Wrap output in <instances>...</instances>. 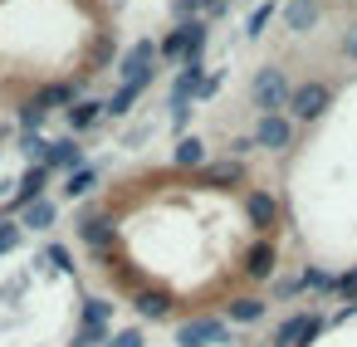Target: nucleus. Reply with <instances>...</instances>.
I'll return each instance as SVG.
<instances>
[{
  "mask_svg": "<svg viewBox=\"0 0 357 347\" xmlns=\"http://www.w3.org/2000/svg\"><path fill=\"white\" fill-rule=\"evenodd\" d=\"M108 347H142V332H137V327H123V332L108 337Z\"/></svg>",
  "mask_w": 357,
  "mask_h": 347,
  "instance_id": "nucleus-30",
  "label": "nucleus"
},
{
  "mask_svg": "<svg viewBox=\"0 0 357 347\" xmlns=\"http://www.w3.org/2000/svg\"><path fill=\"white\" fill-rule=\"evenodd\" d=\"M167 308H172V298H167L162 288H147V293H137V313H142V318H167Z\"/></svg>",
  "mask_w": 357,
  "mask_h": 347,
  "instance_id": "nucleus-22",
  "label": "nucleus"
},
{
  "mask_svg": "<svg viewBox=\"0 0 357 347\" xmlns=\"http://www.w3.org/2000/svg\"><path fill=\"white\" fill-rule=\"evenodd\" d=\"M79 235L93 245V249H108V240H113V225L103 220V215H84V225H79Z\"/></svg>",
  "mask_w": 357,
  "mask_h": 347,
  "instance_id": "nucleus-19",
  "label": "nucleus"
},
{
  "mask_svg": "<svg viewBox=\"0 0 357 347\" xmlns=\"http://www.w3.org/2000/svg\"><path fill=\"white\" fill-rule=\"evenodd\" d=\"M274 264H279L274 245H269V240H255L250 254H245V274H250L255 284H264V279H274Z\"/></svg>",
  "mask_w": 357,
  "mask_h": 347,
  "instance_id": "nucleus-10",
  "label": "nucleus"
},
{
  "mask_svg": "<svg viewBox=\"0 0 357 347\" xmlns=\"http://www.w3.org/2000/svg\"><path fill=\"white\" fill-rule=\"evenodd\" d=\"M211 88H215V79H206L201 64H181V74H176V84H172V123L181 128L186 113H191L186 103H191V98H206Z\"/></svg>",
  "mask_w": 357,
  "mask_h": 347,
  "instance_id": "nucleus-2",
  "label": "nucleus"
},
{
  "mask_svg": "<svg viewBox=\"0 0 357 347\" xmlns=\"http://www.w3.org/2000/svg\"><path fill=\"white\" fill-rule=\"evenodd\" d=\"M20 147H25L30 167H45V162H50V147H54V142H45L40 132H25V137H20Z\"/></svg>",
  "mask_w": 357,
  "mask_h": 347,
  "instance_id": "nucleus-25",
  "label": "nucleus"
},
{
  "mask_svg": "<svg viewBox=\"0 0 357 347\" xmlns=\"http://www.w3.org/2000/svg\"><path fill=\"white\" fill-rule=\"evenodd\" d=\"M45 259H50V264H54V269H64V274H69V269H74V254H69V249H64V245H50V249H45Z\"/></svg>",
  "mask_w": 357,
  "mask_h": 347,
  "instance_id": "nucleus-29",
  "label": "nucleus"
},
{
  "mask_svg": "<svg viewBox=\"0 0 357 347\" xmlns=\"http://www.w3.org/2000/svg\"><path fill=\"white\" fill-rule=\"evenodd\" d=\"M342 54H347V59H357V25L342 35Z\"/></svg>",
  "mask_w": 357,
  "mask_h": 347,
  "instance_id": "nucleus-32",
  "label": "nucleus"
},
{
  "mask_svg": "<svg viewBox=\"0 0 357 347\" xmlns=\"http://www.w3.org/2000/svg\"><path fill=\"white\" fill-rule=\"evenodd\" d=\"M337 293H342V298H347V303L357 308V269H347V274L337 279Z\"/></svg>",
  "mask_w": 357,
  "mask_h": 347,
  "instance_id": "nucleus-31",
  "label": "nucleus"
},
{
  "mask_svg": "<svg viewBox=\"0 0 357 347\" xmlns=\"http://www.w3.org/2000/svg\"><path fill=\"white\" fill-rule=\"evenodd\" d=\"M328 103H333V88H328V84H318V79H308V84H298V88H294L289 113H294L298 123H313V118H323V113H328Z\"/></svg>",
  "mask_w": 357,
  "mask_h": 347,
  "instance_id": "nucleus-3",
  "label": "nucleus"
},
{
  "mask_svg": "<svg viewBox=\"0 0 357 347\" xmlns=\"http://www.w3.org/2000/svg\"><path fill=\"white\" fill-rule=\"evenodd\" d=\"M298 288H313V293H333V288H337V279H333L328 269H313V264H308V269L298 274Z\"/></svg>",
  "mask_w": 357,
  "mask_h": 347,
  "instance_id": "nucleus-24",
  "label": "nucleus"
},
{
  "mask_svg": "<svg viewBox=\"0 0 357 347\" xmlns=\"http://www.w3.org/2000/svg\"><path fill=\"white\" fill-rule=\"evenodd\" d=\"M45 186H50V167H30V171L20 176V191H15V210H25V206L45 201Z\"/></svg>",
  "mask_w": 357,
  "mask_h": 347,
  "instance_id": "nucleus-12",
  "label": "nucleus"
},
{
  "mask_svg": "<svg viewBox=\"0 0 357 347\" xmlns=\"http://www.w3.org/2000/svg\"><path fill=\"white\" fill-rule=\"evenodd\" d=\"M20 225H30V230H50V225H54V201L45 196V201L25 206V210H20Z\"/></svg>",
  "mask_w": 357,
  "mask_h": 347,
  "instance_id": "nucleus-18",
  "label": "nucleus"
},
{
  "mask_svg": "<svg viewBox=\"0 0 357 347\" xmlns=\"http://www.w3.org/2000/svg\"><path fill=\"white\" fill-rule=\"evenodd\" d=\"M172 162H176V167H201V171H206V142H201V137H181L176 152H172Z\"/></svg>",
  "mask_w": 357,
  "mask_h": 347,
  "instance_id": "nucleus-17",
  "label": "nucleus"
},
{
  "mask_svg": "<svg viewBox=\"0 0 357 347\" xmlns=\"http://www.w3.org/2000/svg\"><path fill=\"white\" fill-rule=\"evenodd\" d=\"M250 98H255V108H259V118H264V113H279V108H289V98H294V84H289V74H284L279 64H264V69L250 79Z\"/></svg>",
  "mask_w": 357,
  "mask_h": 347,
  "instance_id": "nucleus-1",
  "label": "nucleus"
},
{
  "mask_svg": "<svg viewBox=\"0 0 357 347\" xmlns=\"http://www.w3.org/2000/svg\"><path fill=\"white\" fill-rule=\"evenodd\" d=\"M225 318H230V323H259V318H264V298H255V293L230 298V303H225Z\"/></svg>",
  "mask_w": 357,
  "mask_h": 347,
  "instance_id": "nucleus-15",
  "label": "nucleus"
},
{
  "mask_svg": "<svg viewBox=\"0 0 357 347\" xmlns=\"http://www.w3.org/2000/svg\"><path fill=\"white\" fill-rule=\"evenodd\" d=\"M230 152H235V157H245V152H255V137H235V142H230Z\"/></svg>",
  "mask_w": 357,
  "mask_h": 347,
  "instance_id": "nucleus-33",
  "label": "nucleus"
},
{
  "mask_svg": "<svg viewBox=\"0 0 357 347\" xmlns=\"http://www.w3.org/2000/svg\"><path fill=\"white\" fill-rule=\"evenodd\" d=\"M274 10H279L274 0H264V6H255V10H250V25H245V35H250V40H259V35H264V25L274 20Z\"/></svg>",
  "mask_w": 357,
  "mask_h": 347,
  "instance_id": "nucleus-26",
  "label": "nucleus"
},
{
  "mask_svg": "<svg viewBox=\"0 0 357 347\" xmlns=\"http://www.w3.org/2000/svg\"><path fill=\"white\" fill-rule=\"evenodd\" d=\"M137 98H142V84H118V93L108 98V113H113V118H123Z\"/></svg>",
  "mask_w": 357,
  "mask_h": 347,
  "instance_id": "nucleus-23",
  "label": "nucleus"
},
{
  "mask_svg": "<svg viewBox=\"0 0 357 347\" xmlns=\"http://www.w3.org/2000/svg\"><path fill=\"white\" fill-rule=\"evenodd\" d=\"M20 245V225L15 220H6V215H0V254H10Z\"/></svg>",
  "mask_w": 357,
  "mask_h": 347,
  "instance_id": "nucleus-27",
  "label": "nucleus"
},
{
  "mask_svg": "<svg viewBox=\"0 0 357 347\" xmlns=\"http://www.w3.org/2000/svg\"><path fill=\"white\" fill-rule=\"evenodd\" d=\"M45 167H50V171H54V167L79 171V167H89V162H84V147H79L74 137H64V142H54V147H50V162H45Z\"/></svg>",
  "mask_w": 357,
  "mask_h": 347,
  "instance_id": "nucleus-13",
  "label": "nucleus"
},
{
  "mask_svg": "<svg viewBox=\"0 0 357 347\" xmlns=\"http://www.w3.org/2000/svg\"><path fill=\"white\" fill-rule=\"evenodd\" d=\"M245 215H250V225L264 235V230H274V220H279V201H274L269 191H250V196H245Z\"/></svg>",
  "mask_w": 357,
  "mask_h": 347,
  "instance_id": "nucleus-9",
  "label": "nucleus"
},
{
  "mask_svg": "<svg viewBox=\"0 0 357 347\" xmlns=\"http://www.w3.org/2000/svg\"><path fill=\"white\" fill-rule=\"evenodd\" d=\"M35 103L50 113V108H64V103H74V84H45L40 93H35Z\"/></svg>",
  "mask_w": 357,
  "mask_h": 347,
  "instance_id": "nucleus-20",
  "label": "nucleus"
},
{
  "mask_svg": "<svg viewBox=\"0 0 357 347\" xmlns=\"http://www.w3.org/2000/svg\"><path fill=\"white\" fill-rule=\"evenodd\" d=\"M211 186H240L245 181V167H240V157H225V162H206V171H201Z\"/></svg>",
  "mask_w": 357,
  "mask_h": 347,
  "instance_id": "nucleus-14",
  "label": "nucleus"
},
{
  "mask_svg": "<svg viewBox=\"0 0 357 347\" xmlns=\"http://www.w3.org/2000/svg\"><path fill=\"white\" fill-rule=\"evenodd\" d=\"M250 137H255V147H259V152H284V147L294 142V123H289L284 113H264V118L255 123V132H250Z\"/></svg>",
  "mask_w": 357,
  "mask_h": 347,
  "instance_id": "nucleus-6",
  "label": "nucleus"
},
{
  "mask_svg": "<svg viewBox=\"0 0 357 347\" xmlns=\"http://www.w3.org/2000/svg\"><path fill=\"white\" fill-rule=\"evenodd\" d=\"M318 15H323L318 0H289V6H284V25H289L294 35H308V30L318 25Z\"/></svg>",
  "mask_w": 357,
  "mask_h": 347,
  "instance_id": "nucleus-11",
  "label": "nucleus"
},
{
  "mask_svg": "<svg viewBox=\"0 0 357 347\" xmlns=\"http://www.w3.org/2000/svg\"><path fill=\"white\" fill-rule=\"evenodd\" d=\"M318 332H323V318H318V313H294V318L279 323L274 342H279V347H308Z\"/></svg>",
  "mask_w": 357,
  "mask_h": 347,
  "instance_id": "nucleus-7",
  "label": "nucleus"
},
{
  "mask_svg": "<svg viewBox=\"0 0 357 347\" xmlns=\"http://www.w3.org/2000/svg\"><path fill=\"white\" fill-rule=\"evenodd\" d=\"M40 123H45V108H40V103H25V108H20V128H25V132H40Z\"/></svg>",
  "mask_w": 357,
  "mask_h": 347,
  "instance_id": "nucleus-28",
  "label": "nucleus"
},
{
  "mask_svg": "<svg viewBox=\"0 0 357 347\" xmlns=\"http://www.w3.org/2000/svg\"><path fill=\"white\" fill-rule=\"evenodd\" d=\"M108 318H113V303L89 298V303H84V323H79V332H74V347H98V342H108V337H113V332H108Z\"/></svg>",
  "mask_w": 357,
  "mask_h": 347,
  "instance_id": "nucleus-4",
  "label": "nucleus"
},
{
  "mask_svg": "<svg viewBox=\"0 0 357 347\" xmlns=\"http://www.w3.org/2000/svg\"><path fill=\"white\" fill-rule=\"evenodd\" d=\"M157 59H162V45H152V40H142V45H132L128 49V59H123V84H152V69H157Z\"/></svg>",
  "mask_w": 357,
  "mask_h": 347,
  "instance_id": "nucleus-5",
  "label": "nucleus"
},
{
  "mask_svg": "<svg viewBox=\"0 0 357 347\" xmlns=\"http://www.w3.org/2000/svg\"><path fill=\"white\" fill-rule=\"evenodd\" d=\"M176 342H181V347H215V342H225V323H220V318H191V323L176 332Z\"/></svg>",
  "mask_w": 357,
  "mask_h": 347,
  "instance_id": "nucleus-8",
  "label": "nucleus"
},
{
  "mask_svg": "<svg viewBox=\"0 0 357 347\" xmlns=\"http://www.w3.org/2000/svg\"><path fill=\"white\" fill-rule=\"evenodd\" d=\"M93 186H98V171H93V167H79V171H69L64 196H69V201H79V196H89Z\"/></svg>",
  "mask_w": 357,
  "mask_h": 347,
  "instance_id": "nucleus-21",
  "label": "nucleus"
},
{
  "mask_svg": "<svg viewBox=\"0 0 357 347\" xmlns=\"http://www.w3.org/2000/svg\"><path fill=\"white\" fill-rule=\"evenodd\" d=\"M103 113H108V103H93V98H84V103H74V108H69V128H74V132H84V128H93Z\"/></svg>",
  "mask_w": 357,
  "mask_h": 347,
  "instance_id": "nucleus-16",
  "label": "nucleus"
}]
</instances>
